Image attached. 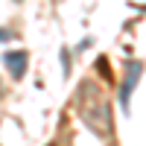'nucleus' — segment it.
Returning <instances> with one entry per match:
<instances>
[{
    "mask_svg": "<svg viewBox=\"0 0 146 146\" xmlns=\"http://www.w3.org/2000/svg\"><path fill=\"white\" fill-rule=\"evenodd\" d=\"M0 41H9V32H3V29H0Z\"/></svg>",
    "mask_w": 146,
    "mask_h": 146,
    "instance_id": "obj_1",
    "label": "nucleus"
}]
</instances>
